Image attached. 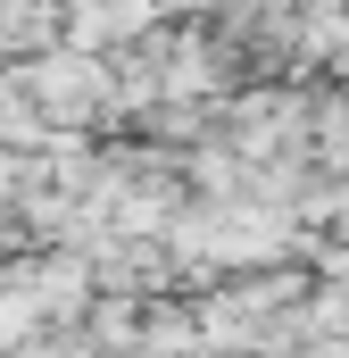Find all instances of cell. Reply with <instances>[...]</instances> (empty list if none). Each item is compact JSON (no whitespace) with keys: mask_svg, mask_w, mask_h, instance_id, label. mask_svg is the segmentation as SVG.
<instances>
[{"mask_svg":"<svg viewBox=\"0 0 349 358\" xmlns=\"http://www.w3.org/2000/svg\"><path fill=\"white\" fill-rule=\"evenodd\" d=\"M67 0H0V59H42L67 42Z\"/></svg>","mask_w":349,"mask_h":358,"instance_id":"cell-1","label":"cell"},{"mask_svg":"<svg viewBox=\"0 0 349 358\" xmlns=\"http://www.w3.org/2000/svg\"><path fill=\"white\" fill-rule=\"evenodd\" d=\"M291 25H299V59L308 67H349V17L341 8H308Z\"/></svg>","mask_w":349,"mask_h":358,"instance_id":"cell-2","label":"cell"},{"mask_svg":"<svg viewBox=\"0 0 349 358\" xmlns=\"http://www.w3.org/2000/svg\"><path fill=\"white\" fill-rule=\"evenodd\" d=\"M17 192H25V159H17V150H8V142H0V208H8V200H17Z\"/></svg>","mask_w":349,"mask_h":358,"instance_id":"cell-3","label":"cell"},{"mask_svg":"<svg viewBox=\"0 0 349 358\" xmlns=\"http://www.w3.org/2000/svg\"><path fill=\"white\" fill-rule=\"evenodd\" d=\"M158 8H183V17H191V8H225V0H158Z\"/></svg>","mask_w":349,"mask_h":358,"instance_id":"cell-4","label":"cell"}]
</instances>
